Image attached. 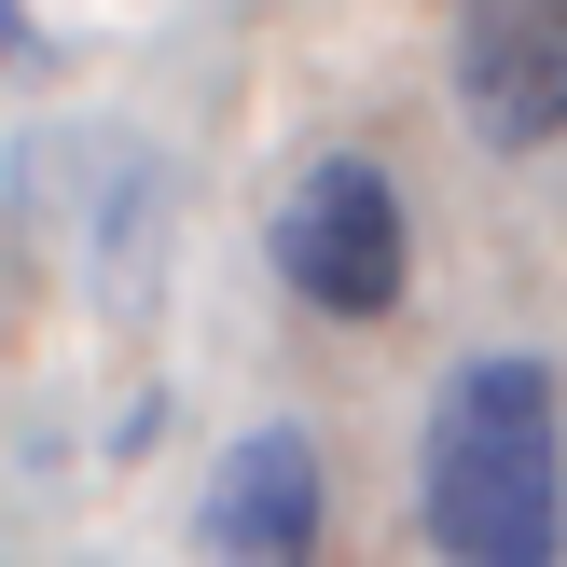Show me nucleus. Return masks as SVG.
I'll use <instances>...</instances> for the list:
<instances>
[{"mask_svg": "<svg viewBox=\"0 0 567 567\" xmlns=\"http://www.w3.org/2000/svg\"><path fill=\"white\" fill-rule=\"evenodd\" d=\"M415 526L443 567H567V402L540 360L485 347L443 374L415 443Z\"/></svg>", "mask_w": 567, "mask_h": 567, "instance_id": "1", "label": "nucleus"}, {"mask_svg": "<svg viewBox=\"0 0 567 567\" xmlns=\"http://www.w3.org/2000/svg\"><path fill=\"white\" fill-rule=\"evenodd\" d=\"M457 111L485 153L567 138V0H471L457 14Z\"/></svg>", "mask_w": 567, "mask_h": 567, "instance_id": "3", "label": "nucleus"}, {"mask_svg": "<svg viewBox=\"0 0 567 567\" xmlns=\"http://www.w3.org/2000/svg\"><path fill=\"white\" fill-rule=\"evenodd\" d=\"M14 55H28V0H0V70H14Z\"/></svg>", "mask_w": 567, "mask_h": 567, "instance_id": "5", "label": "nucleus"}, {"mask_svg": "<svg viewBox=\"0 0 567 567\" xmlns=\"http://www.w3.org/2000/svg\"><path fill=\"white\" fill-rule=\"evenodd\" d=\"M264 249H277V277H291V305H319V319H388V305H402V264H415L402 194H388L374 153H319L277 194Z\"/></svg>", "mask_w": 567, "mask_h": 567, "instance_id": "2", "label": "nucleus"}, {"mask_svg": "<svg viewBox=\"0 0 567 567\" xmlns=\"http://www.w3.org/2000/svg\"><path fill=\"white\" fill-rule=\"evenodd\" d=\"M332 471L305 430H236L208 457V567H319Z\"/></svg>", "mask_w": 567, "mask_h": 567, "instance_id": "4", "label": "nucleus"}]
</instances>
